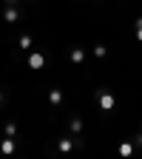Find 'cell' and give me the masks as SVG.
<instances>
[{
  "label": "cell",
  "instance_id": "cell-8",
  "mask_svg": "<svg viewBox=\"0 0 142 159\" xmlns=\"http://www.w3.org/2000/svg\"><path fill=\"white\" fill-rule=\"evenodd\" d=\"M60 151H71V139H63V142H60Z\"/></svg>",
  "mask_w": 142,
  "mask_h": 159
},
{
  "label": "cell",
  "instance_id": "cell-9",
  "mask_svg": "<svg viewBox=\"0 0 142 159\" xmlns=\"http://www.w3.org/2000/svg\"><path fill=\"white\" fill-rule=\"evenodd\" d=\"M119 153H122V156H128V153H131V142H125L122 148H119Z\"/></svg>",
  "mask_w": 142,
  "mask_h": 159
},
{
  "label": "cell",
  "instance_id": "cell-3",
  "mask_svg": "<svg viewBox=\"0 0 142 159\" xmlns=\"http://www.w3.org/2000/svg\"><path fill=\"white\" fill-rule=\"evenodd\" d=\"M71 60H74V63H83V60H85V51L83 48H71Z\"/></svg>",
  "mask_w": 142,
  "mask_h": 159
},
{
  "label": "cell",
  "instance_id": "cell-6",
  "mask_svg": "<svg viewBox=\"0 0 142 159\" xmlns=\"http://www.w3.org/2000/svg\"><path fill=\"white\" fill-rule=\"evenodd\" d=\"M6 20H9V23H14V20H17V9H9V11H6Z\"/></svg>",
  "mask_w": 142,
  "mask_h": 159
},
{
  "label": "cell",
  "instance_id": "cell-10",
  "mask_svg": "<svg viewBox=\"0 0 142 159\" xmlns=\"http://www.w3.org/2000/svg\"><path fill=\"white\" fill-rule=\"evenodd\" d=\"M136 26H139V29H136V37L142 40V20H139V23H136Z\"/></svg>",
  "mask_w": 142,
  "mask_h": 159
},
{
  "label": "cell",
  "instance_id": "cell-2",
  "mask_svg": "<svg viewBox=\"0 0 142 159\" xmlns=\"http://www.w3.org/2000/svg\"><path fill=\"white\" fill-rule=\"evenodd\" d=\"M43 63H46L43 54H31V57H29V66H31V68H43Z\"/></svg>",
  "mask_w": 142,
  "mask_h": 159
},
{
  "label": "cell",
  "instance_id": "cell-4",
  "mask_svg": "<svg viewBox=\"0 0 142 159\" xmlns=\"http://www.w3.org/2000/svg\"><path fill=\"white\" fill-rule=\"evenodd\" d=\"M0 151H3V153H11V151H14V142H11V139H3V145H0Z\"/></svg>",
  "mask_w": 142,
  "mask_h": 159
},
{
  "label": "cell",
  "instance_id": "cell-11",
  "mask_svg": "<svg viewBox=\"0 0 142 159\" xmlns=\"http://www.w3.org/2000/svg\"><path fill=\"white\" fill-rule=\"evenodd\" d=\"M0 99H3V97H0Z\"/></svg>",
  "mask_w": 142,
  "mask_h": 159
},
{
  "label": "cell",
  "instance_id": "cell-7",
  "mask_svg": "<svg viewBox=\"0 0 142 159\" xmlns=\"http://www.w3.org/2000/svg\"><path fill=\"white\" fill-rule=\"evenodd\" d=\"M20 46L29 48V46H31V37H29V34H23V37H20Z\"/></svg>",
  "mask_w": 142,
  "mask_h": 159
},
{
  "label": "cell",
  "instance_id": "cell-1",
  "mask_svg": "<svg viewBox=\"0 0 142 159\" xmlns=\"http://www.w3.org/2000/svg\"><path fill=\"white\" fill-rule=\"evenodd\" d=\"M99 105H103L105 111H111V108H114V97H111L108 91H103V94H99Z\"/></svg>",
  "mask_w": 142,
  "mask_h": 159
},
{
  "label": "cell",
  "instance_id": "cell-5",
  "mask_svg": "<svg viewBox=\"0 0 142 159\" xmlns=\"http://www.w3.org/2000/svg\"><path fill=\"white\" fill-rule=\"evenodd\" d=\"M48 99H51V102L57 105V102H60V99H63V94H60V91H51V94H48Z\"/></svg>",
  "mask_w": 142,
  "mask_h": 159
}]
</instances>
